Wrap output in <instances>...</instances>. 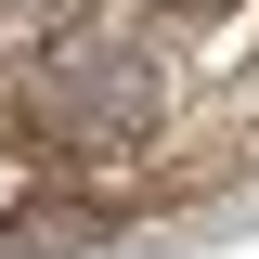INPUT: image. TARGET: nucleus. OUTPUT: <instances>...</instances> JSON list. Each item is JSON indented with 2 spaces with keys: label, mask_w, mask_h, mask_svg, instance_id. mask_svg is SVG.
Instances as JSON below:
<instances>
[{
  "label": "nucleus",
  "mask_w": 259,
  "mask_h": 259,
  "mask_svg": "<svg viewBox=\"0 0 259 259\" xmlns=\"http://www.w3.org/2000/svg\"><path fill=\"white\" fill-rule=\"evenodd\" d=\"M156 104H168V78H156L143 39H65L26 78V117H39L52 156H130V143L156 130Z\"/></svg>",
  "instance_id": "nucleus-1"
},
{
  "label": "nucleus",
  "mask_w": 259,
  "mask_h": 259,
  "mask_svg": "<svg viewBox=\"0 0 259 259\" xmlns=\"http://www.w3.org/2000/svg\"><path fill=\"white\" fill-rule=\"evenodd\" d=\"M52 13L65 0H0V26H26V39H52Z\"/></svg>",
  "instance_id": "nucleus-2"
},
{
  "label": "nucleus",
  "mask_w": 259,
  "mask_h": 259,
  "mask_svg": "<svg viewBox=\"0 0 259 259\" xmlns=\"http://www.w3.org/2000/svg\"><path fill=\"white\" fill-rule=\"evenodd\" d=\"M168 13H221V0H168Z\"/></svg>",
  "instance_id": "nucleus-3"
}]
</instances>
